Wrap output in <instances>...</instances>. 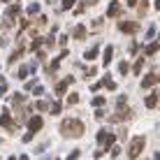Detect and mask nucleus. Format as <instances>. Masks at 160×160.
Masks as SVG:
<instances>
[{
  "mask_svg": "<svg viewBox=\"0 0 160 160\" xmlns=\"http://www.w3.org/2000/svg\"><path fill=\"white\" fill-rule=\"evenodd\" d=\"M60 132H63V137H81L84 135V123H81L79 118H63V123H60Z\"/></svg>",
  "mask_w": 160,
  "mask_h": 160,
  "instance_id": "nucleus-1",
  "label": "nucleus"
},
{
  "mask_svg": "<svg viewBox=\"0 0 160 160\" xmlns=\"http://www.w3.org/2000/svg\"><path fill=\"white\" fill-rule=\"evenodd\" d=\"M114 142H116V135H112L109 130H100V132H98V144H100L102 151H104V148H112Z\"/></svg>",
  "mask_w": 160,
  "mask_h": 160,
  "instance_id": "nucleus-2",
  "label": "nucleus"
},
{
  "mask_svg": "<svg viewBox=\"0 0 160 160\" xmlns=\"http://www.w3.org/2000/svg\"><path fill=\"white\" fill-rule=\"evenodd\" d=\"M144 144H146V139L144 137H135V139L130 142V148H128V158H137L142 153V148H144Z\"/></svg>",
  "mask_w": 160,
  "mask_h": 160,
  "instance_id": "nucleus-3",
  "label": "nucleus"
},
{
  "mask_svg": "<svg viewBox=\"0 0 160 160\" xmlns=\"http://www.w3.org/2000/svg\"><path fill=\"white\" fill-rule=\"evenodd\" d=\"M0 125H2V128H7L9 132L16 130V125H14V121H12V114H9L7 109H2V114H0Z\"/></svg>",
  "mask_w": 160,
  "mask_h": 160,
  "instance_id": "nucleus-4",
  "label": "nucleus"
},
{
  "mask_svg": "<svg viewBox=\"0 0 160 160\" xmlns=\"http://www.w3.org/2000/svg\"><path fill=\"white\" fill-rule=\"evenodd\" d=\"M70 84H74V77H65L63 81H58V86H56V95L58 98H63L65 93H68V86Z\"/></svg>",
  "mask_w": 160,
  "mask_h": 160,
  "instance_id": "nucleus-5",
  "label": "nucleus"
},
{
  "mask_svg": "<svg viewBox=\"0 0 160 160\" xmlns=\"http://www.w3.org/2000/svg\"><path fill=\"white\" fill-rule=\"evenodd\" d=\"M42 125H44V118H42V116H30V118H28V130L32 132V135H35Z\"/></svg>",
  "mask_w": 160,
  "mask_h": 160,
  "instance_id": "nucleus-6",
  "label": "nucleus"
},
{
  "mask_svg": "<svg viewBox=\"0 0 160 160\" xmlns=\"http://www.w3.org/2000/svg\"><path fill=\"white\" fill-rule=\"evenodd\" d=\"M158 81H160V77H158L156 72H151V74H146V77H144V81H142V86H144V88H151V86H156Z\"/></svg>",
  "mask_w": 160,
  "mask_h": 160,
  "instance_id": "nucleus-7",
  "label": "nucleus"
},
{
  "mask_svg": "<svg viewBox=\"0 0 160 160\" xmlns=\"http://www.w3.org/2000/svg\"><path fill=\"white\" fill-rule=\"evenodd\" d=\"M118 28H121V32H135L137 23L135 21H123V23H118Z\"/></svg>",
  "mask_w": 160,
  "mask_h": 160,
  "instance_id": "nucleus-8",
  "label": "nucleus"
},
{
  "mask_svg": "<svg viewBox=\"0 0 160 160\" xmlns=\"http://www.w3.org/2000/svg\"><path fill=\"white\" fill-rule=\"evenodd\" d=\"M112 56H114V47H107V49H104V56H102V65L112 63Z\"/></svg>",
  "mask_w": 160,
  "mask_h": 160,
  "instance_id": "nucleus-9",
  "label": "nucleus"
},
{
  "mask_svg": "<svg viewBox=\"0 0 160 160\" xmlns=\"http://www.w3.org/2000/svg\"><path fill=\"white\" fill-rule=\"evenodd\" d=\"M158 100H160V98L156 95V93H151V95H148V98H146V107H148V109H153V107H158Z\"/></svg>",
  "mask_w": 160,
  "mask_h": 160,
  "instance_id": "nucleus-10",
  "label": "nucleus"
},
{
  "mask_svg": "<svg viewBox=\"0 0 160 160\" xmlns=\"http://www.w3.org/2000/svg\"><path fill=\"white\" fill-rule=\"evenodd\" d=\"M107 14H109V16H118V14H121V5L116 2V0L109 5V12H107Z\"/></svg>",
  "mask_w": 160,
  "mask_h": 160,
  "instance_id": "nucleus-11",
  "label": "nucleus"
},
{
  "mask_svg": "<svg viewBox=\"0 0 160 160\" xmlns=\"http://www.w3.org/2000/svg\"><path fill=\"white\" fill-rule=\"evenodd\" d=\"M35 107L40 109V112H49V109H51V104H49V100H37Z\"/></svg>",
  "mask_w": 160,
  "mask_h": 160,
  "instance_id": "nucleus-12",
  "label": "nucleus"
},
{
  "mask_svg": "<svg viewBox=\"0 0 160 160\" xmlns=\"http://www.w3.org/2000/svg\"><path fill=\"white\" fill-rule=\"evenodd\" d=\"M98 49H100V44H98V47H93V49H88V51L84 53V58H86V60H93V58L98 56Z\"/></svg>",
  "mask_w": 160,
  "mask_h": 160,
  "instance_id": "nucleus-13",
  "label": "nucleus"
},
{
  "mask_svg": "<svg viewBox=\"0 0 160 160\" xmlns=\"http://www.w3.org/2000/svg\"><path fill=\"white\" fill-rule=\"evenodd\" d=\"M144 51H146V56H153V53L158 51V42H151V44H148V47L144 49Z\"/></svg>",
  "mask_w": 160,
  "mask_h": 160,
  "instance_id": "nucleus-14",
  "label": "nucleus"
},
{
  "mask_svg": "<svg viewBox=\"0 0 160 160\" xmlns=\"http://www.w3.org/2000/svg\"><path fill=\"white\" fill-rule=\"evenodd\" d=\"M102 81H104V86H107L109 91H116V84L112 81V77H102Z\"/></svg>",
  "mask_w": 160,
  "mask_h": 160,
  "instance_id": "nucleus-15",
  "label": "nucleus"
},
{
  "mask_svg": "<svg viewBox=\"0 0 160 160\" xmlns=\"http://www.w3.org/2000/svg\"><path fill=\"white\" fill-rule=\"evenodd\" d=\"M93 104H95V107H104V102H107V100H104V98L102 95H95V98H93V100H91Z\"/></svg>",
  "mask_w": 160,
  "mask_h": 160,
  "instance_id": "nucleus-16",
  "label": "nucleus"
},
{
  "mask_svg": "<svg viewBox=\"0 0 160 160\" xmlns=\"http://www.w3.org/2000/svg\"><path fill=\"white\" fill-rule=\"evenodd\" d=\"M21 53H23V47H19V49H16V51L12 53V56H9V63H14V60H16V58L21 56Z\"/></svg>",
  "mask_w": 160,
  "mask_h": 160,
  "instance_id": "nucleus-17",
  "label": "nucleus"
},
{
  "mask_svg": "<svg viewBox=\"0 0 160 160\" xmlns=\"http://www.w3.org/2000/svg\"><path fill=\"white\" fill-rule=\"evenodd\" d=\"M72 5H74V0H63L58 9H70V7H72Z\"/></svg>",
  "mask_w": 160,
  "mask_h": 160,
  "instance_id": "nucleus-18",
  "label": "nucleus"
},
{
  "mask_svg": "<svg viewBox=\"0 0 160 160\" xmlns=\"http://www.w3.org/2000/svg\"><path fill=\"white\" fill-rule=\"evenodd\" d=\"M74 37H77V40H81V37H86V30H84V28H74Z\"/></svg>",
  "mask_w": 160,
  "mask_h": 160,
  "instance_id": "nucleus-19",
  "label": "nucleus"
},
{
  "mask_svg": "<svg viewBox=\"0 0 160 160\" xmlns=\"http://www.w3.org/2000/svg\"><path fill=\"white\" fill-rule=\"evenodd\" d=\"M37 12H40V5H37V2H32L30 7H28V14H37Z\"/></svg>",
  "mask_w": 160,
  "mask_h": 160,
  "instance_id": "nucleus-20",
  "label": "nucleus"
},
{
  "mask_svg": "<svg viewBox=\"0 0 160 160\" xmlns=\"http://www.w3.org/2000/svg\"><path fill=\"white\" fill-rule=\"evenodd\" d=\"M51 114H60V102H53L51 104V109H49Z\"/></svg>",
  "mask_w": 160,
  "mask_h": 160,
  "instance_id": "nucleus-21",
  "label": "nucleus"
},
{
  "mask_svg": "<svg viewBox=\"0 0 160 160\" xmlns=\"http://www.w3.org/2000/svg\"><path fill=\"white\" fill-rule=\"evenodd\" d=\"M68 102H70V104H77V102H79V95H77V93H72V95H68Z\"/></svg>",
  "mask_w": 160,
  "mask_h": 160,
  "instance_id": "nucleus-22",
  "label": "nucleus"
},
{
  "mask_svg": "<svg viewBox=\"0 0 160 160\" xmlns=\"http://www.w3.org/2000/svg\"><path fill=\"white\" fill-rule=\"evenodd\" d=\"M142 65H144V60L139 58V60H137L135 65H132V70H135V72H142Z\"/></svg>",
  "mask_w": 160,
  "mask_h": 160,
  "instance_id": "nucleus-23",
  "label": "nucleus"
},
{
  "mask_svg": "<svg viewBox=\"0 0 160 160\" xmlns=\"http://www.w3.org/2000/svg\"><path fill=\"white\" fill-rule=\"evenodd\" d=\"M146 5H148V0H139V14L146 12Z\"/></svg>",
  "mask_w": 160,
  "mask_h": 160,
  "instance_id": "nucleus-24",
  "label": "nucleus"
},
{
  "mask_svg": "<svg viewBox=\"0 0 160 160\" xmlns=\"http://www.w3.org/2000/svg\"><path fill=\"white\" fill-rule=\"evenodd\" d=\"M102 86H104V81L100 79V81H98V84H93V86H91V91H93V93H95V91H100V88H102Z\"/></svg>",
  "mask_w": 160,
  "mask_h": 160,
  "instance_id": "nucleus-25",
  "label": "nucleus"
},
{
  "mask_svg": "<svg viewBox=\"0 0 160 160\" xmlns=\"http://www.w3.org/2000/svg\"><path fill=\"white\" fill-rule=\"evenodd\" d=\"M32 93H35V95H42V93H44V86L35 84V88H32Z\"/></svg>",
  "mask_w": 160,
  "mask_h": 160,
  "instance_id": "nucleus-26",
  "label": "nucleus"
},
{
  "mask_svg": "<svg viewBox=\"0 0 160 160\" xmlns=\"http://www.w3.org/2000/svg\"><path fill=\"white\" fill-rule=\"evenodd\" d=\"M125 100H128L125 95H118V102H116V107H125Z\"/></svg>",
  "mask_w": 160,
  "mask_h": 160,
  "instance_id": "nucleus-27",
  "label": "nucleus"
},
{
  "mask_svg": "<svg viewBox=\"0 0 160 160\" xmlns=\"http://www.w3.org/2000/svg\"><path fill=\"white\" fill-rule=\"evenodd\" d=\"M79 156H81L79 151H72V153H70V156H68V160H79Z\"/></svg>",
  "mask_w": 160,
  "mask_h": 160,
  "instance_id": "nucleus-28",
  "label": "nucleus"
},
{
  "mask_svg": "<svg viewBox=\"0 0 160 160\" xmlns=\"http://www.w3.org/2000/svg\"><path fill=\"white\" fill-rule=\"evenodd\" d=\"M118 72H121V74H125V72H128V65L121 63V65H118Z\"/></svg>",
  "mask_w": 160,
  "mask_h": 160,
  "instance_id": "nucleus-29",
  "label": "nucleus"
},
{
  "mask_svg": "<svg viewBox=\"0 0 160 160\" xmlns=\"http://www.w3.org/2000/svg\"><path fill=\"white\" fill-rule=\"evenodd\" d=\"M44 44H47V47H53V35H49L47 40H44Z\"/></svg>",
  "mask_w": 160,
  "mask_h": 160,
  "instance_id": "nucleus-30",
  "label": "nucleus"
},
{
  "mask_svg": "<svg viewBox=\"0 0 160 160\" xmlns=\"http://www.w3.org/2000/svg\"><path fill=\"white\" fill-rule=\"evenodd\" d=\"M95 118H98V121H100V118H104V112H102V107L95 112Z\"/></svg>",
  "mask_w": 160,
  "mask_h": 160,
  "instance_id": "nucleus-31",
  "label": "nucleus"
},
{
  "mask_svg": "<svg viewBox=\"0 0 160 160\" xmlns=\"http://www.w3.org/2000/svg\"><path fill=\"white\" fill-rule=\"evenodd\" d=\"M5 93H7V84H0V98H2Z\"/></svg>",
  "mask_w": 160,
  "mask_h": 160,
  "instance_id": "nucleus-32",
  "label": "nucleus"
},
{
  "mask_svg": "<svg viewBox=\"0 0 160 160\" xmlns=\"http://www.w3.org/2000/svg\"><path fill=\"white\" fill-rule=\"evenodd\" d=\"M32 88H35V79H32V81H28V84H26V91H32Z\"/></svg>",
  "mask_w": 160,
  "mask_h": 160,
  "instance_id": "nucleus-33",
  "label": "nucleus"
},
{
  "mask_svg": "<svg viewBox=\"0 0 160 160\" xmlns=\"http://www.w3.org/2000/svg\"><path fill=\"white\" fill-rule=\"evenodd\" d=\"M128 5H137V0H128Z\"/></svg>",
  "mask_w": 160,
  "mask_h": 160,
  "instance_id": "nucleus-34",
  "label": "nucleus"
},
{
  "mask_svg": "<svg viewBox=\"0 0 160 160\" xmlns=\"http://www.w3.org/2000/svg\"><path fill=\"white\" fill-rule=\"evenodd\" d=\"M156 9H160V0H156Z\"/></svg>",
  "mask_w": 160,
  "mask_h": 160,
  "instance_id": "nucleus-35",
  "label": "nucleus"
},
{
  "mask_svg": "<svg viewBox=\"0 0 160 160\" xmlns=\"http://www.w3.org/2000/svg\"><path fill=\"white\" fill-rule=\"evenodd\" d=\"M153 160H160V153H156V158H153Z\"/></svg>",
  "mask_w": 160,
  "mask_h": 160,
  "instance_id": "nucleus-36",
  "label": "nucleus"
},
{
  "mask_svg": "<svg viewBox=\"0 0 160 160\" xmlns=\"http://www.w3.org/2000/svg\"><path fill=\"white\" fill-rule=\"evenodd\" d=\"M7 160H16V158H14V156H9V158H7Z\"/></svg>",
  "mask_w": 160,
  "mask_h": 160,
  "instance_id": "nucleus-37",
  "label": "nucleus"
},
{
  "mask_svg": "<svg viewBox=\"0 0 160 160\" xmlns=\"http://www.w3.org/2000/svg\"><path fill=\"white\" fill-rule=\"evenodd\" d=\"M21 160H28V158H26V156H21Z\"/></svg>",
  "mask_w": 160,
  "mask_h": 160,
  "instance_id": "nucleus-38",
  "label": "nucleus"
},
{
  "mask_svg": "<svg viewBox=\"0 0 160 160\" xmlns=\"http://www.w3.org/2000/svg\"><path fill=\"white\" fill-rule=\"evenodd\" d=\"M49 2H53V0H49Z\"/></svg>",
  "mask_w": 160,
  "mask_h": 160,
  "instance_id": "nucleus-39",
  "label": "nucleus"
},
{
  "mask_svg": "<svg viewBox=\"0 0 160 160\" xmlns=\"http://www.w3.org/2000/svg\"><path fill=\"white\" fill-rule=\"evenodd\" d=\"M0 160H2V158H0Z\"/></svg>",
  "mask_w": 160,
  "mask_h": 160,
  "instance_id": "nucleus-40",
  "label": "nucleus"
}]
</instances>
